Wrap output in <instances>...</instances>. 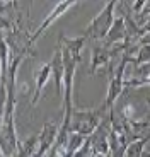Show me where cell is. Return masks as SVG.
Returning a JSON list of instances; mask_svg holds the SVG:
<instances>
[{
  "instance_id": "cell-5",
  "label": "cell",
  "mask_w": 150,
  "mask_h": 157,
  "mask_svg": "<svg viewBox=\"0 0 150 157\" xmlns=\"http://www.w3.org/2000/svg\"><path fill=\"white\" fill-rule=\"evenodd\" d=\"M60 126L55 125L53 121H48L46 125L43 126L39 133V144H38V150H36L34 157H46V152L50 149H53L56 142V137H58Z\"/></svg>"
},
{
  "instance_id": "cell-7",
  "label": "cell",
  "mask_w": 150,
  "mask_h": 157,
  "mask_svg": "<svg viewBox=\"0 0 150 157\" xmlns=\"http://www.w3.org/2000/svg\"><path fill=\"white\" fill-rule=\"evenodd\" d=\"M111 53L109 44H104V46H92V56H91V74H96V68L104 67V65H109L111 62Z\"/></svg>"
},
{
  "instance_id": "cell-4",
  "label": "cell",
  "mask_w": 150,
  "mask_h": 157,
  "mask_svg": "<svg viewBox=\"0 0 150 157\" xmlns=\"http://www.w3.org/2000/svg\"><path fill=\"white\" fill-rule=\"evenodd\" d=\"M77 2H80V0H60L58 4H56V7L53 9V10L50 12V14H48V17H46V19H44L43 22H41V26H39V28H38V29H36V31L31 34V38H29V48H31L32 44L36 43V39L39 38V36L43 34V33L46 31V29L50 28V26H51V24L55 22V21L58 19L60 16H63L65 12H67L70 7H73V5L77 4Z\"/></svg>"
},
{
  "instance_id": "cell-10",
  "label": "cell",
  "mask_w": 150,
  "mask_h": 157,
  "mask_svg": "<svg viewBox=\"0 0 150 157\" xmlns=\"http://www.w3.org/2000/svg\"><path fill=\"white\" fill-rule=\"evenodd\" d=\"M148 140H150V135H147L145 138H142V140L131 142L130 145H126V152H125V157H142L143 147H145V144H147Z\"/></svg>"
},
{
  "instance_id": "cell-9",
  "label": "cell",
  "mask_w": 150,
  "mask_h": 157,
  "mask_svg": "<svg viewBox=\"0 0 150 157\" xmlns=\"http://www.w3.org/2000/svg\"><path fill=\"white\" fill-rule=\"evenodd\" d=\"M51 74H53L51 72V62L46 63V65H43L39 70L36 72V92H34V96H32V104H36V102L39 101L41 90H43L44 84L48 82V78H50Z\"/></svg>"
},
{
  "instance_id": "cell-2",
  "label": "cell",
  "mask_w": 150,
  "mask_h": 157,
  "mask_svg": "<svg viewBox=\"0 0 150 157\" xmlns=\"http://www.w3.org/2000/svg\"><path fill=\"white\" fill-rule=\"evenodd\" d=\"M106 111V108H101V109H73L72 114V132H77V133H82L85 137H91L96 132L101 121H103V114Z\"/></svg>"
},
{
  "instance_id": "cell-3",
  "label": "cell",
  "mask_w": 150,
  "mask_h": 157,
  "mask_svg": "<svg viewBox=\"0 0 150 157\" xmlns=\"http://www.w3.org/2000/svg\"><path fill=\"white\" fill-rule=\"evenodd\" d=\"M128 62H133V56L125 53L123 58H121V62H119V65H118V68H116L114 72H111L109 89H107V96H106V101H104V108H106V109H113L116 99L121 96L123 89H125V86H126L123 75H125V68H126Z\"/></svg>"
},
{
  "instance_id": "cell-8",
  "label": "cell",
  "mask_w": 150,
  "mask_h": 157,
  "mask_svg": "<svg viewBox=\"0 0 150 157\" xmlns=\"http://www.w3.org/2000/svg\"><path fill=\"white\" fill-rule=\"evenodd\" d=\"M126 38H128V29L126 24H125V17H116L104 41H106V44L111 46V44L119 43V41H126Z\"/></svg>"
},
{
  "instance_id": "cell-11",
  "label": "cell",
  "mask_w": 150,
  "mask_h": 157,
  "mask_svg": "<svg viewBox=\"0 0 150 157\" xmlns=\"http://www.w3.org/2000/svg\"><path fill=\"white\" fill-rule=\"evenodd\" d=\"M138 55H140V56H137V58L133 60L135 65H143V63L150 62V43H145L142 48H140V50H138Z\"/></svg>"
},
{
  "instance_id": "cell-12",
  "label": "cell",
  "mask_w": 150,
  "mask_h": 157,
  "mask_svg": "<svg viewBox=\"0 0 150 157\" xmlns=\"http://www.w3.org/2000/svg\"><path fill=\"white\" fill-rule=\"evenodd\" d=\"M147 0H135L133 7H131V10H133V14H140V12L143 10V7H145Z\"/></svg>"
},
{
  "instance_id": "cell-1",
  "label": "cell",
  "mask_w": 150,
  "mask_h": 157,
  "mask_svg": "<svg viewBox=\"0 0 150 157\" xmlns=\"http://www.w3.org/2000/svg\"><path fill=\"white\" fill-rule=\"evenodd\" d=\"M116 2H118V0H109V2L106 4V7L101 10V14H97V17H94V21L87 26L85 33H84V36H85L87 39H92V41L106 39L111 26H113V22H114L113 14H114Z\"/></svg>"
},
{
  "instance_id": "cell-6",
  "label": "cell",
  "mask_w": 150,
  "mask_h": 157,
  "mask_svg": "<svg viewBox=\"0 0 150 157\" xmlns=\"http://www.w3.org/2000/svg\"><path fill=\"white\" fill-rule=\"evenodd\" d=\"M51 72L55 77V84H56V90H58L62 98H63V77H65V62H63V55L60 46H56L55 53L51 58Z\"/></svg>"
}]
</instances>
